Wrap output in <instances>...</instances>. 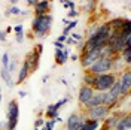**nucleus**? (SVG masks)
Masks as SVG:
<instances>
[{"label": "nucleus", "mask_w": 131, "mask_h": 130, "mask_svg": "<svg viewBox=\"0 0 131 130\" xmlns=\"http://www.w3.org/2000/svg\"><path fill=\"white\" fill-rule=\"evenodd\" d=\"M85 115L79 112H73L69 115V118L66 120V130H81V127L85 123Z\"/></svg>", "instance_id": "nucleus-8"}, {"label": "nucleus", "mask_w": 131, "mask_h": 130, "mask_svg": "<svg viewBox=\"0 0 131 130\" xmlns=\"http://www.w3.org/2000/svg\"><path fill=\"white\" fill-rule=\"evenodd\" d=\"M42 51H43V45H42V43H37V45H36V48H34V51H33L31 54L25 58L24 63L27 64V67H28V70H30V72H36V70L39 69V61H40Z\"/></svg>", "instance_id": "nucleus-6"}, {"label": "nucleus", "mask_w": 131, "mask_h": 130, "mask_svg": "<svg viewBox=\"0 0 131 130\" xmlns=\"http://www.w3.org/2000/svg\"><path fill=\"white\" fill-rule=\"evenodd\" d=\"M9 61H10V54L9 52H3L2 54V67L3 69H8Z\"/></svg>", "instance_id": "nucleus-28"}, {"label": "nucleus", "mask_w": 131, "mask_h": 130, "mask_svg": "<svg viewBox=\"0 0 131 130\" xmlns=\"http://www.w3.org/2000/svg\"><path fill=\"white\" fill-rule=\"evenodd\" d=\"M69 55H70V49L66 47V49H55L54 52V58H55V63L57 64H66L67 60H69Z\"/></svg>", "instance_id": "nucleus-12"}, {"label": "nucleus", "mask_w": 131, "mask_h": 130, "mask_svg": "<svg viewBox=\"0 0 131 130\" xmlns=\"http://www.w3.org/2000/svg\"><path fill=\"white\" fill-rule=\"evenodd\" d=\"M48 79H49V75H45V76L42 78V82H48Z\"/></svg>", "instance_id": "nucleus-44"}, {"label": "nucleus", "mask_w": 131, "mask_h": 130, "mask_svg": "<svg viewBox=\"0 0 131 130\" xmlns=\"http://www.w3.org/2000/svg\"><path fill=\"white\" fill-rule=\"evenodd\" d=\"M18 69V61H16V58H14V57H10V61H9V64H8V70L10 75H14L15 73V70Z\"/></svg>", "instance_id": "nucleus-26"}, {"label": "nucleus", "mask_w": 131, "mask_h": 130, "mask_svg": "<svg viewBox=\"0 0 131 130\" xmlns=\"http://www.w3.org/2000/svg\"><path fill=\"white\" fill-rule=\"evenodd\" d=\"M34 130H42V129H37V127H34Z\"/></svg>", "instance_id": "nucleus-48"}, {"label": "nucleus", "mask_w": 131, "mask_h": 130, "mask_svg": "<svg viewBox=\"0 0 131 130\" xmlns=\"http://www.w3.org/2000/svg\"><path fill=\"white\" fill-rule=\"evenodd\" d=\"M0 78H2V81L5 82L9 88H12V87L15 85L14 76H12V75H10V73H9L6 69H3V67H0Z\"/></svg>", "instance_id": "nucleus-14"}, {"label": "nucleus", "mask_w": 131, "mask_h": 130, "mask_svg": "<svg viewBox=\"0 0 131 130\" xmlns=\"http://www.w3.org/2000/svg\"><path fill=\"white\" fill-rule=\"evenodd\" d=\"M101 55H100V49H94V51H86V52H82L79 54V60H81L82 67L86 70L90 69L91 66L94 64L97 60H100Z\"/></svg>", "instance_id": "nucleus-7"}, {"label": "nucleus", "mask_w": 131, "mask_h": 130, "mask_svg": "<svg viewBox=\"0 0 131 130\" xmlns=\"http://www.w3.org/2000/svg\"><path fill=\"white\" fill-rule=\"evenodd\" d=\"M101 105V93H94V96L91 97V100L86 103L85 106H82L83 109H90V108H95V106H100Z\"/></svg>", "instance_id": "nucleus-17"}, {"label": "nucleus", "mask_w": 131, "mask_h": 130, "mask_svg": "<svg viewBox=\"0 0 131 130\" xmlns=\"http://www.w3.org/2000/svg\"><path fill=\"white\" fill-rule=\"evenodd\" d=\"M94 93H95V91H94L92 87H88V85H83V84H82V87L79 88V93H78V102H79L82 106H85L91 100V97L94 96Z\"/></svg>", "instance_id": "nucleus-10"}, {"label": "nucleus", "mask_w": 131, "mask_h": 130, "mask_svg": "<svg viewBox=\"0 0 131 130\" xmlns=\"http://www.w3.org/2000/svg\"><path fill=\"white\" fill-rule=\"evenodd\" d=\"M0 103H2V93H0Z\"/></svg>", "instance_id": "nucleus-47"}, {"label": "nucleus", "mask_w": 131, "mask_h": 130, "mask_svg": "<svg viewBox=\"0 0 131 130\" xmlns=\"http://www.w3.org/2000/svg\"><path fill=\"white\" fill-rule=\"evenodd\" d=\"M54 47H55V49H61V51H63V49H66V43H61V42H54Z\"/></svg>", "instance_id": "nucleus-34"}, {"label": "nucleus", "mask_w": 131, "mask_h": 130, "mask_svg": "<svg viewBox=\"0 0 131 130\" xmlns=\"http://www.w3.org/2000/svg\"><path fill=\"white\" fill-rule=\"evenodd\" d=\"M0 93H2V85H0Z\"/></svg>", "instance_id": "nucleus-50"}, {"label": "nucleus", "mask_w": 131, "mask_h": 130, "mask_svg": "<svg viewBox=\"0 0 131 130\" xmlns=\"http://www.w3.org/2000/svg\"><path fill=\"white\" fill-rule=\"evenodd\" d=\"M109 93H110V94H112V96H113L115 99L125 97V96L122 94V88H121V84H119V81H118V79L115 81V84L112 85V88L109 90Z\"/></svg>", "instance_id": "nucleus-19"}, {"label": "nucleus", "mask_w": 131, "mask_h": 130, "mask_svg": "<svg viewBox=\"0 0 131 130\" xmlns=\"http://www.w3.org/2000/svg\"><path fill=\"white\" fill-rule=\"evenodd\" d=\"M6 130V121H0V130Z\"/></svg>", "instance_id": "nucleus-42"}, {"label": "nucleus", "mask_w": 131, "mask_h": 130, "mask_svg": "<svg viewBox=\"0 0 131 130\" xmlns=\"http://www.w3.org/2000/svg\"><path fill=\"white\" fill-rule=\"evenodd\" d=\"M55 120H45V124H43V129H51L54 130V127H55Z\"/></svg>", "instance_id": "nucleus-29"}, {"label": "nucleus", "mask_w": 131, "mask_h": 130, "mask_svg": "<svg viewBox=\"0 0 131 130\" xmlns=\"http://www.w3.org/2000/svg\"><path fill=\"white\" fill-rule=\"evenodd\" d=\"M95 78H97V75H94V73H91V72H88V70H85V75H83V78H82L83 85L94 87V84H95Z\"/></svg>", "instance_id": "nucleus-22"}, {"label": "nucleus", "mask_w": 131, "mask_h": 130, "mask_svg": "<svg viewBox=\"0 0 131 130\" xmlns=\"http://www.w3.org/2000/svg\"><path fill=\"white\" fill-rule=\"evenodd\" d=\"M28 75H30V70H28V67H27V64L25 63H23L21 64V67H19V72H18V78L15 79V84H23V82L28 78Z\"/></svg>", "instance_id": "nucleus-15"}, {"label": "nucleus", "mask_w": 131, "mask_h": 130, "mask_svg": "<svg viewBox=\"0 0 131 130\" xmlns=\"http://www.w3.org/2000/svg\"><path fill=\"white\" fill-rule=\"evenodd\" d=\"M12 32V25H9V27H6V29H5V33H6V34H8V33H10Z\"/></svg>", "instance_id": "nucleus-43"}, {"label": "nucleus", "mask_w": 131, "mask_h": 130, "mask_svg": "<svg viewBox=\"0 0 131 130\" xmlns=\"http://www.w3.org/2000/svg\"><path fill=\"white\" fill-rule=\"evenodd\" d=\"M97 5L98 3L95 0H86V2L82 3V11L86 12V14H92V12L97 9Z\"/></svg>", "instance_id": "nucleus-21"}, {"label": "nucleus", "mask_w": 131, "mask_h": 130, "mask_svg": "<svg viewBox=\"0 0 131 130\" xmlns=\"http://www.w3.org/2000/svg\"><path fill=\"white\" fill-rule=\"evenodd\" d=\"M110 114V109L107 106H95V108H90V109H85L83 115L88 118V120H95L98 123H103L107 118V115Z\"/></svg>", "instance_id": "nucleus-4"}, {"label": "nucleus", "mask_w": 131, "mask_h": 130, "mask_svg": "<svg viewBox=\"0 0 131 130\" xmlns=\"http://www.w3.org/2000/svg\"><path fill=\"white\" fill-rule=\"evenodd\" d=\"M0 52H2V49H0Z\"/></svg>", "instance_id": "nucleus-51"}, {"label": "nucleus", "mask_w": 131, "mask_h": 130, "mask_svg": "<svg viewBox=\"0 0 131 130\" xmlns=\"http://www.w3.org/2000/svg\"><path fill=\"white\" fill-rule=\"evenodd\" d=\"M57 42H61V43H64L66 42V36H63V34H60L57 38Z\"/></svg>", "instance_id": "nucleus-41"}, {"label": "nucleus", "mask_w": 131, "mask_h": 130, "mask_svg": "<svg viewBox=\"0 0 131 130\" xmlns=\"http://www.w3.org/2000/svg\"><path fill=\"white\" fill-rule=\"evenodd\" d=\"M19 12H21V9L18 8L16 5H14V6H9L6 11H5V16H15V15H19Z\"/></svg>", "instance_id": "nucleus-25"}, {"label": "nucleus", "mask_w": 131, "mask_h": 130, "mask_svg": "<svg viewBox=\"0 0 131 130\" xmlns=\"http://www.w3.org/2000/svg\"><path fill=\"white\" fill-rule=\"evenodd\" d=\"M42 130H51V129H42Z\"/></svg>", "instance_id": "nucleus-49"}, {"label": "nucleus", "mask_w": 131, "mask_h": 130, "mask_svg": "<svg viewBox=\"0 0 131 130\" xmlns=\"http://www.w3.org/2000/svg\"><path fill=\"white\" fill-rule=\"evenodd\" d=\"M119 57H121L124 64L127 66V67H130L131 66V48H124L119 52Z\"/></svg>", "instance_id": "nucleus-20"}, {"label": "nucleus", "mask_w": 131, "mask_h": 130, "mask_svg": "<svg viewBox=\"0 0 131 130\" xmlns=\"http://www.w3.org/2000/svg\"><path fill=\"white\" fill-rule=\"evenodd\" d=\"M34 9V16H40V15H45V14H49L51 11V2L48 0H37L36 5L33 6Z\"/></svg>", "instance_id": "nucleus-11"}, {"label": "nucleus", "mask_w": 131, "mask_h": 130, "mask_svg": "<svg viewBox=\"0 0 131 130\" xmlns=\"http://www.w3.org/2000/svg\"><path fill=\"white\" fill-rule=\"evenodd\" d=\"M118 81L121 84L124 96H130V90H131V72L130 67H125L122 72L118 75Z\"/></svg>", "instance_id": "nucleus-9"}, {"label": "nucleus", "mask_w": 131, "mask_h": 130, "mask_svg": "<svg viewBox=\"0 0 131 130\" xmlns=\"http://www.w3.org/2000/svg\"><path fill=\"white\" fill-rule=\"evenodd\" d=\"M43 124H45V118H43V117H37L36 121H34V127H37V129H43Z\"/></svg>", "instance_id": "nucleus-30"}, {"label": "nucleus", "mask_w": 131, "mask_h": 130, "mask_svg": "<svg viewBox=\"0 0 131 130\" xmlns=\"http://www.w3.org/2000/svg\"><path fill=\"white\" fill-rule=\"evenodd\" d=\"M118 79V75L113 72L109 73H101V75H97L95 78V84H94V91L97 93H106L112 88V85L115 84V81Z\"/></svg>", "instance_id": "nucleus-2"}, {"label": "nucleus", "mask_w": 131, "mask_h": 130, "mask_svg": "<svg viewBox=\"0 0 131 130\" xmlns=\"http://www.w3.org/2000/svg\"><path fill=\"white\" fill-rule=\"evenodd\" d=\"M121 34H122V36L131 34V21H130V18H125L122 27H121Z\"/></svg>", "instance_id": "nucleus-24"}, {"label": "nucleus", "mask_w": 131, "mask_h": 130, "mask_svg": "<svg viewBox=\"0 0 131 130\" xmlns=\"http://www.w3.org/2000/svg\"><path fill=\"white\" fill-rule=\"evenodd\" d=\"M58 115H60V109L57 108V105H55V103L48 105L46 111H45V117H46L48 120H55Z\"/></svg>", "instance_id": "nucleus-16"}, {"label": "nucleus", "mask_w": 131, "mask_h": 130, "mask_svg": "<svg viewBox=\"0 0 131 130\" xmlns=\"http://www.w3.org/2000/svg\"><path fill=\"white\" fill-rule=\"evenodd\" d=\"M55 123H63V118H61V117L58 115L57 118H55Z\"/></svg>", "instance_id": "nucleus-45"}, {"label": "nucleus", "mask_w": 131, "mask_h": 130, "mask_svg": "<svg viewBox=\"0 0 131 130\" xmlns=\"http://www.w3.org/2000/svg\"><path fill=\"white\" fill-rule=\"evenodd\" d=\"M100 126H101V123L95 121V120L85 118V123H83V126L81 127V130H100Z\"/></svg>", "instance_id": "nucleus-18"}, {"label": "nucleus", "mask_w": 131, "mask_h": 130, "mask_svg": "<svg viewBox=\"0 0 131 130\" xmlns=\"http://www.w3.org/2000/svg\"><path fill=\"white\" fill-rule=\"evenodd\" d=\"M69 36H70V38H72L73 41H76L78 43H79V42H83V41H82V39H83V36H82V34H79V33H74V32H72L70 34H69Z\"/></svg>", "instance_id": "nucleus-31"}, {"label": "nucleus", "mask_w": 131, "mask_h": 130, "mask_svg": "<svg viewBox=\"0 0 131 130\" xmlns=\"http://www.w3.org/2000/svg\"><path fill=\"white\" fill-rule=\"evenodd\" d=\"M69 58L72 61H76V60H79V54H72V55H69Z\"/></svg>", "instance_id": "nucleus-40"}, {"label": "nucleus", "mask_w": 131, "mask_h": 130, "mask_svg": "<svg viewBox=\"0 0 131 130\" xmlns=\"http://www.w3.org/2000/svg\"><path fill=\"white\" fill-rule=\"evenodd\" d=\"M60 3H61L64 8H67L69 11H73V9H76V6H78V3L73 2V0H61Z\"/></svg>", "instance_id": "nucleus-27"}, {"label": "nucleus", "mask_w": 131, "mask_h": 130, "mask_svg": "<svg viewBox=\"0 0 131 130\" xmlns=\"http://www.w3.org/2000/svg\"><path fill=\"white\" fill-rule=\"evenodd\" d=\"M54 23V16L52 14H45L40 16H34L31 21V33L34 38L42 39V38H46L48 33L51 32V27Z\"/></svg>", "instance_id": "nucleus-1"}, {"label": "nucleus", "mask_w": 131, "mask_h": 130, "mask_svg": "<svg viewBox=\"0 0 131 130\" xmlns=\"http://www.w3.org/2000/svg\"><path fill=\"white\" fill-rule=\"evenodd\" d=\"M8 41V34L5 33V30H0V42H6Z\"/></svg>", "instance_id": "nucleus-37"}, {"label": "nucleus", "mask_w": 131, "mask_h": 130, "mask_svg": "<svg viewBox=\"0 0 131 130\" xmlns=\"http://www.w3.org/2000/svg\"><path fill=\"white\" fill-rule=\"evenodd\" d=\"M112 67H113V58H100L86 70L94 75H101V73L112 72Z\"/></svg>", "instance_id": "nucleus-5"}, {"label": "nucleus", "mask_w": 131, "mask_h": 130, "mask_svg": "<svg viewBox=\"0 0 131 130\" xmlns=\"http://www.w3.org/2000/svg\"><path fill=\"white\" fill-rule=\"evenodd\" d=\"M124 21H125L124 16H115V18H112V20L107 21V25L110 27L112 32H121V27H122Z\"/></svg>", "instance_id": "nucleus-13"}, {"label": "nucleus", "mask_w": 131, "mask_h": 130, "mask_svg": "<svg viewBox=\"0 0 131 130\" xmlns=\"http://www.w3.org/2000/svg\"><path fill=\"white\" fill-rule=\"evenodd\" d=\"M36 2H37V0H25V6H27V8H33V6L36 5Z\"/></svg>", "instance_id": "nucleus-38"}, {"label": "nucleus", "mask_w": 131, "mask_h": 130, "mask_svg": "<svg viewBox=\"0 0 131 130\" xmlns=\"http://www.w3.org/2000/svg\"><path fill=\"white\" fill-rule=\"evenodd\" d=\"M18 96H19L21 99L27 97V91H24V90H19V91H18Z\"/></svg>", "instance_id": "nucleus-39"}, {"label": "nucleus", "mask_w": 131, "mask_h": 130, "mask_svg": "<svg viewBox=\"0 0 131 130\" xmlns=\"http://www.w3.org/2000/svg\"><path fill=\"white\" fill-rule=\"evenodd\" d=\"M15 41L18 42V43L24 42V33H18V34H15Z\"/></svg>", "instance_id": "nucleus-35"}, {"label": "nucleus", "mask_w": 131, "mask_h": 130, "mask_svg": "<svg viewBox=\"0 0 131 130\" xmlns=\"http://www.w3.org/2000/svg\"><path fill=\"white\" fill-rule=\"evenodd\" d=\"M76 16H78V11H76V9H73V11H69V14H67V20H69V21H73V20H76Z\"/></svg>", "instance_id": "nucleus-32"}, {"label": "nucleus", "mask_w": 131, "mask_h": 130, "mask_svg": "<svg viewBox=\"0 0 131 130\" xmlns=\"http://www.w3.org/2000/svg\"><path fill=\"white\" fill-rule=\"evenodd\" d=\"M64 43H66V45H78V42L73 41L70 36H67V38H66V42H64Z\"/></svg>", "instance_id": "nucleus-36"}, {"label": "nucleus", "mask_w": 131, "mask_h": 130, "mask_svg": "<svg viewBox=\"0 0 131 130\" xmlns=\"http://www.w3.org/2000/svg\"><path fill=\"white\" fill-rule=\"evenodd\" d=\"M76 25H78V20H73V21H70V23H69V24L64 27V30H63V33H61V34L67 38L70 33L73 32V29H76Z\"/></svg>", "instance_id": "nucleus-23"}, {"label": "nucleus", "mask_w": 131, "mask_h": 130, "mask_svg": "<svg viewBox=\"0 0 131 130\" xmlns=\"http://www.w3.org/2000/svg\"><path fill=\"white\" fill-rule=\"evenodd\" d=\"M12 30H14L15 34H18V33H24V25L23 24H16V25L12 27Z\"/></svg>", "instance_id": "nucleus-33"}, {"label": "nucleus", "mask_w": 131, "mask_h": 130, "mask_svg": "<svg viewBox=\"0 0 131 130\" xmlns=\"http://www.w3.org/2000/svg\"><path fill=\"white\" fill-rule=\"evenodd\" d=\"M69 23H70V21H69L67 18H64V20H63V24H64V25H67V24H69Z\"/></svg>", "instance_id": "nucleus-46"}, {"label": "nucleus", "mask_w": 131, "mask_h": 130, "mask_svg": "<svg viewBox=\"0 0 131 130\" xmlns=\"http://www.w3.org/2000/svg\"><path fill=\"white\" fill-rule=\"evenodd\" d=\"M19 118V105L16 100H10L8 103V112H6V130H15L18 126Z\"/></svg>", "instance_id": "nucleus-3"}]
</instances>
